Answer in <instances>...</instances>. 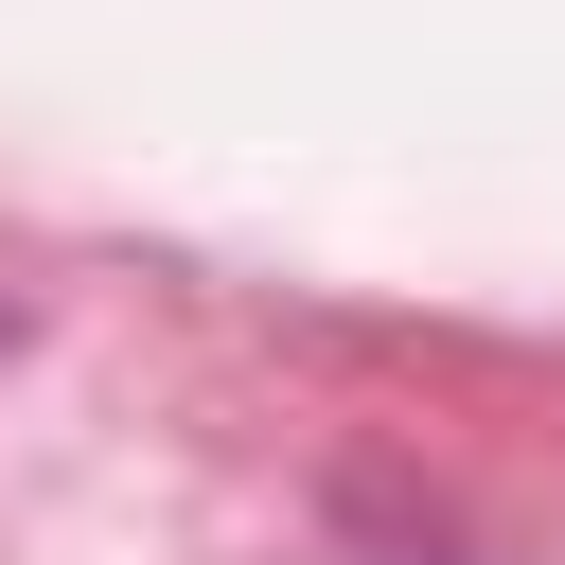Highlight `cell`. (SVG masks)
Returning a JSON list of instances; mask_svg holds the SVG:
<instances>
[{
    "instance_id": "6da1fadb",
    "label": "cell",
    "mask_w": 565,
    "mask_h": 565,
    "mask_svg": "<svg viewBox=\"0 0 565 565\" xmlns=\"http://www.w3.org/2000/svg\"><path fill=\"white\" fill-rule=\"evenodd\" d=\"M388 565H424V547H388Z\"/></svg>"
}]
</instances>
